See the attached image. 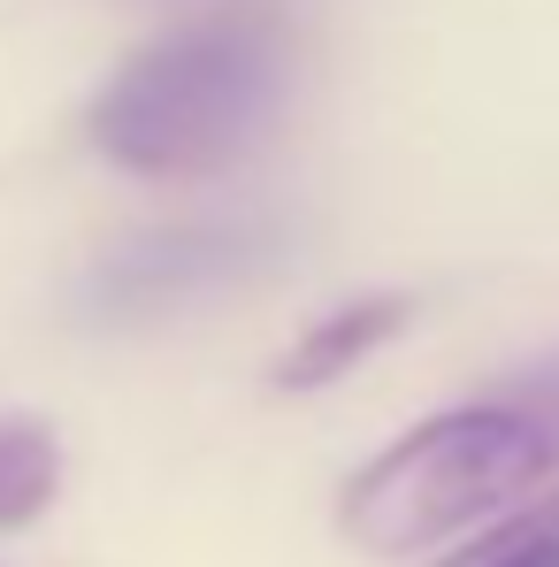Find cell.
<instances>
[{
    "label": "cell",
    "mask_w": 559,
    "mask_h": 567,
    "mask_svg": "<svg viewBox=\"0 0 559 567\" xmlns=\"http://www.w3.org/2000/svg\"><path fill=\"white\" fill-rule=\"evenodd\" d=\"M291 85L299 47L277 8H207L100 85L85 138L138 185H207L277 131Z\"/></svg>",
    "instance_id": "cell-1"
},
{
    "label": "cell",
    "mask_w": 559,
    "mask_h": 567,
    "mask_svg": "<svg viewBox=\"0 0 559 567\" xmlns=\"http://www.w3.org/2000/svg\"><path fill=\"white\" fill-rule=\"evenodd\" d=\"M552 475L559 437L514 391H490V399L422 414L406 437L369 453L338 491V529L375 560H406L537 498Z\"/></svg>",
    "instance_id": "cell-2"
},
{
    "label": "cell",
    "mask_w": 559,
    "mask_h": 567,
    "mask_svg": "<svg viewBox=\"0 0 559 567\" xmlns=\"http://www.w3.org/2000/svg\"><path fill=\"white\" fill-rule=\"evenodd\" d=\"M283 246H291V223L269 207H215L185 223H154L93 254L70 307L85 330H162L261 284L283 261Z\"/></svg>",
    "instance_id": "cell-3"
},
{
    "label": "cell",
    "mask_w": 559,
    "mask_h": 567,
    "mask_svg": "<svg viewBox=\"0 0 559 567\" xmlns=\"http://www.w3.org/2000/svg\"><path fill=\"white\" fill-rule=\"evenodd\" d=\"M406 322H414V299H406V291H353V299H338L330 315H314V322L283 346L277 391L307 399V391L345 383L353 369H369V361L398 338V330H406Z\"/></svg>",
    "instance_id": "cell-4"
},
{
    "label": "cell",
    "mask_w": 559,
    "mask_h": 567,
    "mask_svg": "<svg viewBox=\"0 0 559 567\" xmlns=\"http://www.w3.org/2000/svg\"><path fill=\"white\" fill-rule=\"evenodd\" d=\"M62 491V437L46 414L0 406V537L31 529Z\"/></svg>",
    "instance_id": "cell-5"
},
{
    "label": "cell",
    "mask_w": 559,
    "mask_h": 567,
    "mask_svg": "<svg viewBox=\"0 0 559 567\" xmlns=\"http://www.w3.org/2000/svg\"><path fill=\"white\" fill-rule=\"evenodd\" d=\"M437 567H559V498H521V506L490 514Z\"/></svg>",
    "instance_id": "cell-6"
},
{
    "label": "cell",
    "mask_w": 559,
    "mask_h": 567,
    "mask_svg": "<svg viewBox=\"0 0 559 567\" xmlns=\"http://www.w3.org/2000/svg\"><path fill=\"white\" fill-rule=\"evenodd\" d=\"M506 391H514V399H521V406H529V414H537V422L559 437V353H545L537 369H521Z\"/></svg>",
    "instance_id": "cell-7"
},
{
    "label": "cell",
    "mask_w": 559,
    "mask_h": 567,
    "mask_svg": "<svg viewBox=\"0 0 559 567\" xmlns=\"http://www.w3.org/2000/svg\"><path fill=\"white\" fill-rule=\"evenodd\" d=\"M146 8H162V0H146Z\"/></svg>",
    "instance_id": "cell-8"
}]
</instances>
